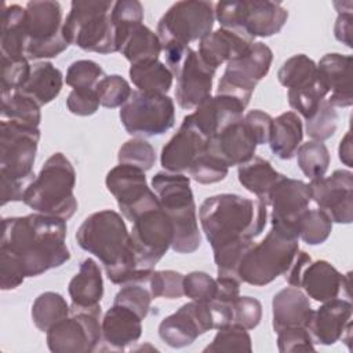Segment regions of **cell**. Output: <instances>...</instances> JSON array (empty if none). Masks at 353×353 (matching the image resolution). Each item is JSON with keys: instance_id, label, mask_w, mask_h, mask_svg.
<instances>
[{"instance_id": "cell-1", "label": "cell", "mask_w": 353, "mask_h": 353, "mask_svg": "<svg viewBox=\"0 0 353 353\" xmlns=\"http://www.w3.org/2000/svg\"><path fill=\"white\" fill-rule=\"evenodd\" d=\"M66 221L33 212L1 221L0 256L12 261L25 277H36L70 259Z\"/></svg>"}, {"instance_id": "cell-2", "label": "cell", "mask_w": 353, "mask_h": 353, "mask_svg": "<svg viewBox=\"0 0 353 353\" xmlns=\"http://www.w3.org/2000/svg\"><path fill=\"white\" fill-rule=\"evenodd\" d=\"M74 237L80 248L99 259L113 284L148 281L153 269L138 268L130 232L119 212H92L79 226Z\"/></svg>"}, {"instance_id": "cell-3", "label": "cell", "mask_w": 353, "mask_h": 353, "mask_svg": "<svg viewBox=\"0 0 353 353\" xmlns=\"http://www.w3.org/2000/svg\"><path fill=\"white\" fill-rule=\"evenodd\" d=\"M201 230L212 251L223 247L254 241L266 226L268 205L234 193L207 197L199 210Z\"/></svg>"}, {"instance_id": "cell-4", "label": "cell", "mask_w": 353, "mask_h": 353, "mask_svg": "<svg viewBox=\"0 0 353 353\" xmlns=\"http://www.w3.org/2000/svg\"><path fill=\"white\" fill-rule=\"evenodd\" d=\"M76 171L61 152L52 153L25 189L22 201L36 212L69 221L77 210Z\"/></svg>"}, {"instance_id": "cell-5", "label": "cell", "mask_w": 353, "mask_h": 353, "mask_svg": "<svg viewBox=\"0 0 353 353\" xmlns=\"http://www.w3.org/2000/svg\"><path fill=\"white\" fill-rule=\"evenodd\" d=\"M153 192L174 226L171 248L178 254H192L201 244L196 203L190 178L182 172L160 171L152 178Z\"/></svg>"}, {"instance_id": "cell-6", "label": "cell", "mask_w": 353, "mask_h": 353, "mask_svg": "<svg viewBox=\"0 0 353 353\" xmlns=\"http://www.w3.org/2000/svg\"><path fill=\"white\" fill-rule=\"evenodd\" d=\"M298 250L296 236L272 225L265 239L244 254L237 269L240 281L255 287L270 284L287 272Z\"/></svg>"}, {"instance_id": "cell-7", "label": "cell", "mask_w": 353, "mask_h": 353, "mask_svg": "<svg viewBox=\"0 0 353 353\" xmlns=\"http://www.w3.org/2000/svg\"><path fill=\"white\" fill-rule=\"evenodd\" d=\"M112 8L113 1H72L62 26L68 43L90 52H117Z\"/></svg>"}, {"instance_id": "cell-8", "label": "cell", "mask_w": 353, "mask_h": 353, "mask_svg": "<svg viewBox=\"0 0 353 353\" xmlns=\"http://www.w3.org/2000/svg\"><path fill=\"white\" fill-rule=\"evenodd\" d=\"M221 28L247 34L251 39L277 34L288 19V11L279 1L240 0L214 4Z\"/></svg>"}, {"instance_id": "cell-9", "label": "cell", "mask_w": 353, "mask_h": 353, "mask_svg": "<svg viewBox=\"0 0 353 353\" xmlns=\"http://www.w3.org/2000/svg\"><path fill=\"white\" fill-rule=\"evenodd\" d=\"M215 21L214 4L201 0L174 3L157 23L161 48H185L193 41L203 40L212 32Z\"/></svg>"}, {"instance_id": "cell-10", "label": "cell", "mask_w": 353, "mask_h": 353, "mask_svg": "<svg viewBox=\"0 0 353 353\" xmlns=\"http://www.w3.org/2000/svg\"><path fill=\"white\" fill-rule=\"evenodd\" d=\"M62 7L58 1H29L25 6V32L29 61L55 58L70 44L63 36Z\"/></svg>"}, {"instance_id": "cell-11", "label": "cell", "mask_w": 353, "mask_h": 353, "mask_svg": "<svg viewBox=\"0 0 353 353\" xmlns=\"http://www.w3.org/2000/svg\"><path fill=\"white\" fill-rule=\"evenodd\" d=\"M119 116L130 135L139 138L163 135L175 124V103L165 94L135 90L120 108Z\"/></svg>"}, {"instance_id": "cell-12", "label": "cell", "mask_w": 353, "mask_h": 353, "mask_svg": "<svg viewBox=\"0 0 353 353\" xmlns=\"http://www.w3.org/2000/svg\"><path fill=\"white\" fill-rule=\"evenodd\" d=\"M272 62V50L262 41H254L245 54L226 63L216 94L236 98L248 106L256 84L266 77Z\"/></svg>"}, {"instance_id": "cell-13", "label": "cell", "mask_w": 353, "mask_h": 353, "mask_svg": "<svg viewBox=\"0 0 353 353\" xmlns=\"http://www.w3.org/2000/svg\"><path fill=\"white\" fill-rule=\"evenodd\" d=\"M40 130L11 120L0 121V174L30 183L34 178Z\"/></svg>"}, {"instance_id": "cell-14", "label": "cell", "mask_w": 353, "mask_h": 353, "mask_svg": "<svg viewBox=\"0 0 353 353\" xmlns=\"http://www.w3.org/2000/svg\"><path fill=\"white\" fill-rule=\"evenodd\" d=\"M101 306L80 309L70 306V314L54 324L47 334V346L54 353H90L102 339Z\"/></svg>"}, {"instance_id": "cell-15", "label": "cell", "mask_w": 353, "mask_h": 353, "mask_svg": "<svg viewBox=\"0 0 353 353\" xmlns=\"http://www.w3.org/2000/svg\"><path fill=\"white\" fill-rule=\"evenodd\" d=\"M130 232L135 261L141 269H153L167 254L174 240V226L170 216L160 207L138 215Z\"/></svg>"}, {"instance_id": "cell-16", "label": "cell", "mask_w": 353, "mask_h": 353, "mask_svg": "<svg viewBox=\"0 0 353 353\" xmlns=\"http://www.w3.org/2000/svg\"><path fill=\"white\" fill-rule=\"evenodd\" d=\"M105 183L130 222L143 211L160 207L157 194L148 186L145 171L138 167L119 164L106 174Z\"/></svg>"}, {"instance_id": "cell-17", "label": "cell", "mask_w": 353, "mask_h": 353, "mask_svg": "<svg viewBox=\"0 0 353 353\" xmlns=\"http://www.w3.org/2000/svg\"><path fill=\"white\" fill-rule=\"evenodd\" d=\"M312 201L309 183L283 175L272 188L268 207H272V225L298 237V223Z\"/></svg>"}, {"instance_id": "cell-18", "label": "cell", "mask_w": 353, "mask_h": 353, "mask_svg": "<svg viewBox=\"0 0 353 353\" xmlns=\"http://www.w3.org/2000/svg\"><path fill=\"white\" fill-rule=\"evenodd\" d=\"M214 328L208 302L190 301L161 320L159 336L168 346L181 349L192 345L200 335Z\"/></svg>"}, {"instance_id": "cell-19", "label": "cell", "mask_w": 353, "mask_h": 353, "mask_svg": "<svg viewBox=\"0 0 353 353\" xmlns=\"http://www.w3.org/2000/svg\"><path fill=\"white\" fill-rule=\"evenodd\" d=\"M312 201L335 223L353 221V174L349 170H335L328 176L309 182Z\"/></svg>"}, {"instance_id": "cell-20", "label": "cell", "mask_w": 353, "mask_h": 353, "mask_svg": "<svg viewBox=\"0 0 353 353\" xmlns=\"http://www.w3.org/2000/svg\"><path fill=\"white\" fill-rule=\"evenodd\" d=\"M215 72L216 69L207 65L199 52L189 47L172 70V76L176 79L175 98L179 108L196 109L205 98L211 97Z\"/></svg>"}, {"instance_id": "cell-21", "label": "cell", "mask_w": 353, "mask_h": 353, "mask_svg": "<svg viewBox=\"0 0 353 353\" xmlns=\"http://www.w3.org/2000/svg\"><path fill=\"white\" fill-rule=\"evenodd\" d=\"M205 146L207 138L185 116L176 134L161 149V167L170 172L188 171L196 159L205 152Z\"/></svg>"}, {"instance_id": "cell-22", "label": "cell", "mask_w": 353, "mask_h": 353, "mask_svg": "<svg viewBox=\"0 0 353 353\" xmlns=\"http://www.w3.org/2000/svg\"><path fill=\"white\" fill-rule=\"evenodd\" d=\"M256 141L244 119L229 124L221 132L207 139L205 152L223 160L228 167L240 165L255 156Z\"/></svg>"}, {"instance_id": "cell-23", "label": "cell", "mask_w": 353, "mask_h": 353, "mask_svg": "<svg viewBox=\"0 0 353 353\" xmlns=\"http://www.w3.org/2000/svg\"><path fill=\"white\" fill-rule=\"evenodd\" d=\"M247 106L236 98L228 95H214L205 98L193 113L186 117L207 139L221 132L229 124L240 120Z\"/></svg>"}, {"instance_id": "cell-24", "label": "cell", "mask_w": 353, "mask_h": 353, "mask_svg": "<svg viewBox=\"0 0 353 353\" xmlns=\"http://www.w3.org/2000/svg\"><path fill=\"white\" fill-rule=\"evenodd\" d=\"M352 312L353 306L347 299L334 298L323 302L317 310H313L306 327L313 342L330 346L343 338L346 328L352 324Z\"/></svg>"}, {"instance_id": "cell-25", "label": "cell", "mask_w": 353, "mask_h": 353, "mask_svg": "<svg viewBox=\"0 0 353 353\" xmlns=\"http://www.w3.org/2000/svg\"><path fill=\"white\" fill-rule=\"evenodd\" d=\"M320 81L328 90L327 102L334 108H349L352 97V55L330 52L317 63Z\"/></svg>"}, {"instance_id": "cell-26", "label": "cell", "mask_w": 353, "mask_h": 353, "mask_svg": "<svg viewBox=\"0 0 353 353\" xmlns=\"http://www.w3.org/2000/svg\"><path fill=\"white\" fill-rule=\"evenodd\" d=\"M299 288H303L309 298L317 302H327L338 298L342 290L349 294V274H342L324 259L312 261L302 272Z\"/></svg>"}, {"instance_id": "cell-27", "label": "cell", "mask_w": 353, "mask_h": 353, "mask_svg": "<svg viewBox=\"0 0 353 353\" xmlns=\"http://www.w3.org/2000/svg\"><path fill=\"white\" fill-rule=\"evenodd\" d=\"M252 43L254 39L247 34L219 28L199 41L197 52L207 65L218 69L222 63H228L245 54Z\"/></svg>"}, {"instance_id": "cell-28", "label": "cell", "mask_w": 353, "mask_h": 353, "mask_svg": "<svg viewBox=\"0 0 353 353\" xmlns=\"http://www.w3.org/2000/svg\"><path fill=\"white\" fill-rule=\"evenodd\" d=\"M102 339L110 349H125L142 335V319L121 305H112L101 321Z\"/></svg>"}, {"instance_id": "cell-29", "label": "cell", "mask_w": 353, "mask_h": 353, "mask_svg": "<svg viewBox=\"0 0 353 353\" xmlns=\"http://www.w3.org/2000/svg\"><path fill=\"white\" fill-rule=\"evenodd\" d=\"M313 309L307 295L298 287H285L272 299L273 330L279 332L288 327H307Z\"/></svg>"}, {"instance_id": "cell-30", "label": "cell", "mask_w": 353, "mask_h": 353, "mask_svg": "<svg viewBox=\"0 0 353 353\" xmlns=\"http://www.w3.org/2000/svg\"><path fill=\"white\" fill-rule=\"evenodd\" d=\"M68 292L73 307L91 309L101 306L103 296V279L98 263L92 258H85L79 268V272L72 277L68 285Z\"/></svg>"}, {"instance_id": "cell-31", "label": "cell", "mask_w": 353, "mask_h": 353, "mask_svg": "<svg viewBox=\"0 0 353 353\" xmlns=\"http://www.w3.org/2000/svg\"><path fill=\"white\" fill-rule=\"evenodd\" d=\"M0 22L1 57L11 59L26 58L28 36L25 32V7L19 4H3Z\"/></svg>"}, {"instance_id": "cell-32", "label": "cell", "mask_w": 353, "mask_h": 353, "mask_svg": "<svg viewBox=\"0 0 353 353\" xmlns=\"http://www.w3.org/2000/svg\"><path fill=\"white\" fill-rule=\"evenodd\" d=\"M303 138V124L298 113L284 112L273 119L269 135V146L273 154L281 160H291Z\"/></svg>"}, {"instance_id": "cell-33", "label": "cell", "mask_w": 353, "mask_h": 353, "mask_svg": "<svg viewBox=\"0 0 353 353\" xmlns=\"http://www.w3.org/2000/svg\"><path fill=\"white\" fill-rule=\"evenodd\" d=\"M63 81V74L58 68L48 61H39L32 65L26 83L18 91L29 95L43 106L59 95Z\"/></svg>"}, {"instance_id": "cell-34", "label": "cell", "mask_w": 353, "mask_h": 353, "mask_svg": "<svg viewBox=\"0 0 353 353\" xmlns=\"http://www.w3.org/2000/svg\"><path fill=\"white\" fill-rule=\"evenodd\" d=\"M281 176L283 174L276 171L268 160L259 156H254L237 168V178L243 188L255 194L256 199L263 201L266 205L272 188Z\"/></svg>"}, {"instance_id": "cell-35", "label": "cell", "mask_w": 353, "mask_h": 353, "mask_svg": "<svg viewBox=\"0 0 353 353\" xmlns=\"http://www.w3.org/2000/svg\"><path fill=\"white\" fill-rule=\"evenodd\" d=\"M128 74L132 84L143 92L167 94L172 87L174 76L159 59L134 63L130 66Z\"/></svg>"}, {"instance_id": "cell-36", "label": "cell", "mask_w": 353, "mask_h": 353, "mask_svg": "<svg viewBox=\"0 0 353 353\" xmlns=\"http://www.w3.org/2000/svg\"><path fill=\"white\" fill-rule=\"evenodd\" d=\"M120 52L131 65H134L145 61L159 59L163 48L157 33L142 23L128 34Z\"/></svg>"}, {"instance_id": "cell-37", "label": "cell", "mask_w": 353, "mask_h": 353, "mask_svg": "<svg viewBox=\"0 0 353 353\" xmlns=\"http://www.w3.org/2000/svg\"><path fill=\"white\" fill-rule=\"evenodd\" d=\"M30 314L36 328L47 332L54 324L70 314V306L61 294L46 291L34 299Z\"/></svg>"}, {"instance_id": "cell-38", "label": "cell", "mask_w": 353, "mask_h": 353, "mask_svg": "<svg viewBox=\"0 0 353 353\" xmlns=\"http://www.w3.org/2000/svg\"><path fill=\"white\" fill-rule=\"evenodd\" d=\"M277 80L288 90L303 88L319 80L317 63L305 54H295L283 62Z\"/></svg>"}, {"instance_id": "cell-39", "label": "cell", "mask_w": 353, "mask_h": 353, "mask_svg": "<svg viewBox=\"0 0 353 353\" xmlns=\"http://www.w3.org/2000/svg\"><path fill=\"white\" fill-rule=\"evenodd\" d=\"M40 108L33 98L21 91L1 95V120H11L39 128L41 121Z\"/></svg>"}, {"instance_id": "cell-40", "label": "cell", "mask_w": 353, "mask_h": 353, "mask_svg": "<svg viewBox=\"0 0 353 353\" xmlns=\"http://www.w3.org/2000/svg\"><path fill=\"white\" fill-rule=\"evenodd\" d=\"M110 19L114 28L116 47L120 52L128 34L143 22V7L138 0H119L113 3Z\"/></svg>"}, {"instance_id": "cell-41", "label": "cell", "mask_w": 353, "mask_h": 353, "mask_svg": "<svg viewBox=\"0 0 353 353\" xmlns=\"http://www.w3.org/2000/svg\"><path fill=\"white\" fill-rule=\"evenodd\" d=\"M295 154L298 167L310 181L325 175L331 157L327 146L323 142L307 141L301 143Z\"/></svg>"}, {"instance_id": "cell-42", "label": "cell", "mask_w": 353, "mask_h": 353, "mask_svg": "<svg viewBox=\"0 0 353 353\" xmlns=\"http://www.w3.org/2000/svg\"><path fill=\"white\" fill-rule=\"evenodd\" d=\"M332 223L324 211L307 208L298 223V239L309 245L323 244L331 234Z\"/></svg>"}, {"instance_id": "cell-43", "label": "cell", "mask_w": 353, "mask_h": 353, "mask_svg": "<svg viewBox=\"0 0 353 353\" xmlns=\"http://www.w3.org/2000/svg\"><path fill=\"white\" fill-rule=\"evenodd\" d=\"M327 95H328V90L320 81V79L312 85L296 88V90H288L287 92L290 106L306 120L316 113L317 108L325 99Z\"/></svg>"}, {"instance_id": "cell-44", "label": "cell", "mask_w": 353, "mask_h": 353, "mask_svg": "<svg viewBox=\"0 0 353 353\" xmlns=\"http://www.w3.org/2000/svg\"><path fill=\"white\" fill-rule=\"evenodd\" d=\"M252 341L248 330L230 324L219 328L212 342L203 352H251Z\"/></svg>"}, {"instance_id": "cell-45", "label": "cell", "mask_w": 353, "mask_h": 353, "mask_svg": "<svg viewBox=\"0 0 353 353\" xmlns=\"http://www.w3.org/2000/svg\"><path fill=\"white\" fill-rule=\"evenodd\" d=\"M105 73L99 63L91 59H79L69 65L65 83L73 90H97Z\"/></svg>"}, {"instance_id": "cell-46", "label": "cell", "mask_w": 353, "mask_h": 353, "mask_svg": "<svg viewBox=\"0 0 353 353\" xmlns=\"http://www.w3.org/2000/svg\"><path fill=\"white\" fill-rule=\"evenodd\" d=\"M119 164L138 167L143 171L150 170L156 161L154 148L145 139L135 137L124 142L117 153Z\"/></svg>"}, {"instance_id": "cell-47", "label": "cell", "mask_w": 353, "mask_h": 353, "mask_svg": "<svg viewBox=\"0 0 353 353\" xmlns=\"http://www.w3.org/2000/svg\"><path fill=\"white\" fill-rule=\"evenodd\" d=\"M338 112L324 99L317 108L316 113L306 120V134L312 141L324 142L330 139L338 127Z\"/></svg>"}, {"instance_id": "cell-48", "label": "cell", "mask_w": 353, "mask_h": 353, "mask_svg": "<svg viewBox=\"0 0 353 353\" xmlns=\"http://www.w3.org/2000/svg\"><path fill=\"white\" fill-rule=\"evenodd\" d=\"M152 294L148 288V281L145 283H127L114 295L113 303L121 305L137 313L142 320L148 316L152 303Z\"/></svg>"}, {"instance_id": "cell-49", "label": "cell", "mask_w": 353, "mask_h": 353, "mask_svg": "<svg viewBox=\"0 0 353 353\" xmlns=\"http://www.w3.org/2000/svg\"><path fill=\"white\" fill-rule=\"evenodd\" d=\"M188 172L189 178H192L197 183L211 185L223 181L229 172V167L219 157L204 152L196 159Z\"/></svg>"}, {"instance_id": "cell-50", "label": "cell", "mask_w": 353, "mask_h": 353, "mask_svg": "<svg viewBox=\"0 0 353 353\" xmlns=\"http://www.w3.org/2000/svg\"><path fill=\"white\" fill-rule=\"evenodd\" d=\"M99 103L105 108H121L132 94L130 83L120 74H108L97 85Z\"/></svg>"}, {"instance_id": "cell-51", "label": "cell", "mask_w": 353, "mask_h": 353, "mask_svg": "<svg viewBox=\"0 0 353 353\" xmlns=\"http://www.w3.org/2000/svg\"><path fill=\"white\" fill-rule=\"evenodd\" d=\"M148 288L154 298L178 299L183 296V274L175 270H152Z\"/></svg>"}, {"instance_id": "cell-52", "label": "cell", "mask_w": 353, "mask_h": 353, "mask_svg": "<svg viewBox=\"0 0 353 353\" xmlns=\"http://www.w3.org/2000/svg\"><path fill=\"white\" fill-rule=\"evenodd\" d=\"M30 69L32 65L28 58L1 57V95L21 90L30 74Z\"/></svg>"}, {"instance_id": "cell-53", "label": "cell", "mask_w": 353, "mask_h": 353, "mask_svg": "<svg viewBox=\"0 0 353 353\" xmlns=\"http://www.w3.org/2000/svg\"><path fill=\"white\" fill-rule=\"evenodd\" d=\"M216 292V281L205 272H190L183 274V295L192 301L210 302Z\"/></svg>"}, {"instance_id": "cell-54", "label": "cell", "mask_w": 353, "mask_h": 353, "mask_svg": "<svg viewBox=\"0 0 353 353\" xmlns=\"http://www.w3.org/2000/svg\"><path fill=\"white\" fill-rule=\"evenodd\" d=\"M232 324L240 325L245 330H254L262 319V303L252 296H237L233 303Z\"/></svg>"}, {"instance_id": "cell-55", "label": "cell", "mask_w": 353, "mask_h": 353, "mask_svg": "<svg viewBox=\"0 0 353 353\" xmlns=\"http://www.w3.org/2000/svg\"><path fill=\"white\" fill-rule=\"evenodd\" d=\"M277 334V347L281 353L309 352L316 350L314 342L305 327H288L280 330Z\"/></svg>"}, {"instance_id": "cell-56", "label": "cell", "mask_w": 353, "mask_h": 353, "mask_svg": "<svg viewBox=\"0 0 353 353\" xmlns=\"http://www.w3.org/2000/svg\"><path fill=\"white\" fill-rule=\"evenodd\" d=\"M97 90H72L66 98V106L76 116H91L99 108Z\"/></svg>"}, {"instance_id": "cell-57", "label": "cell", "mask_w": 353, "mask_h": 353, "mask_svg": "<svg viewBox=\"0 0 353 353\" xmlns=\"http://www.w3.org/2000/svg\"><path fill=\"white\" fill-rule=\"evenodd\" d=\"M243 119L248 125L250 131L252 132L258 145H265L269 142V135L273 123V117L269 113L261 109H254L247 112L243 116Z\"/></svg>"}, {"instance_id": "cell-58", "label": "cell", "mask_w": 353, "mask_h": 353, "mask_svg": "<svg viewBox=\"0 0 353 353\" xmlns=\"http://www.w3.org/2000/svg\"><path fill=\"white\" fill-rule=\"evenodd\" d=\"M0 182H1V205H6L10 201L22 200L25 189L28 188V183L14 179L4 174H0Z\"/></svg>"}, {"instance_id": "cell-59", "label": "cell", "mask_w": 353, "mask_h": 353, "mask_svg": "<svg viewBox=\"0 0 353 353\" xmlns=\"http://www.w3.org/2000/svg\"><path fill=\"white\" fill-rule=\"evenodd\" d=\"M312 262V258L307 252L298 250V252L295 254L290 268L287 269V272L283 274L285 281L291 285V287H298L299 288V283H301V276L303 269Z\"/></svg>"}, {"instance_id": "cell-60", "label": "cell", "mask_w": 353, "mask_h": 353, "mask_svg": "<svg viewBox=\"0 0 353 353\" xmlns=\"http://www.w3.org/2000/svg\"><path fill=\"white\" fill-rule=\"evenodd\" d=\"M353 11V10H352ZM352 11H339L335 25H334V34L338 41L345 44L346 47L352 48V21H353V14Z\"/></svg>"}, {"instance_id": "cell-61", "label": "cell", "mask_w": 353, "mask_h": 353, "mask_svg": "<svg viewBox=\"0 0 353 353\" xmlns=\"http://www.w3.org/2000/svg\"><path fill=\"white\" fill-rule=\"evenodd\" d=\"M352 134L350 131H347L345 134V137L341 139L339 142V148H338V154H339V160L346 165V167H353V154H352Z\"/></svg>"}]
</instances>
